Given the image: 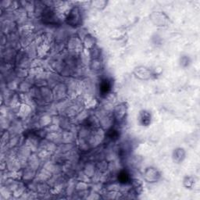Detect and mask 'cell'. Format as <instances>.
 Instances as JSON below:
<instances>
[{
  "label": "cell",
  "instance_id": "1",
  "mask_svg": "<svg viewBox=\"0 0 200 200\" xmlns=\"http://www.w3.org/2000/svg\"><path fill=\"white\" fill-rule=\"evenodd\" d=\"M111 88V85L110 83V81L108 80H105L101 83V85H100V91L102 94H106L110 92Z\"/></svg>",
  "mask_w": 200,
  "mask_h": 200
},
{
  "label": "cell",
  "instance_id": "2",
  "mask_svg": "<svg viewBox=\"0 0 200 200\" xmlns=\"http://www.w3.org/2000/svg\"><path fill=\"white\" fill-rule=\"evenodd\" d=\"M118 178L121 183H124V184L127 183L130 180L129 175L127 174V172H125V171H122V172L120 173V174H119V176H118Z\"/></svg>",
  "mask_w": 200,
  "mask_h": 200
}]
</instances>
